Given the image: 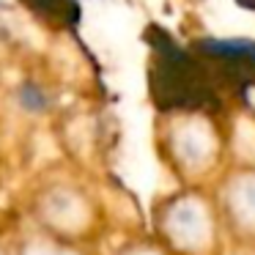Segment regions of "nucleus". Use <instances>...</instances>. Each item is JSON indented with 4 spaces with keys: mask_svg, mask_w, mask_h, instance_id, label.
Listing matches in <instances>:
<instances>
[{
    "mask_svg": "<svg viewBox=\"0 0 255 255\" xmlns=\"http://www.w3.org/2000/svg\"><path fill=\"white\" fill-rule=\"evenodd\" d=\"M145 41L154 47L151 63V96L156 107H214L217 105V80L214 69L203 55L181 50L165 30L151 25Z\"/></svg>",
    "mask_w": 255,
    "mask_h": 255,
    "instance_id": "1",
    "label": "nucleus"
},
{
    "mask_svg": "<svg viewBox=\"0 0 255 255\" xmlns=\"http://www.w3.org/2000/svg\"><path fill=\"white\" fill-rule=\"evenodd\" d=\"M25 6L41 19L61 28H74L80 22V6L77 0H22Z\"/></svg>",
    "mask_w": 255,
    "mask_h": 255,
    "instance_id": "3",
    "label": "nucleus"
},
{
    "mask_svg": "<svg viewBox=\"0 0 255 255\" xmlns=\"http://www.w3.org/2000/svg\"><path fill=\"white\" fill-rule=\"evenodd\" d=\"M192 50L211 63L220 80L231 91H244L255 85V41L247 39H203Z\"/></svg>",
    "mask_w": 255,
    "mask_h": 255,
    "instance_id": "2",
    "label": "nucleus"
},
{
    "mask_svg": "<svg viewBox=\"0 0 255 255\" xmlns=\"http://www.w3.org/2000/svg\"><path fill=\"white\" fill-rule=\"evenodd\" d=\"M19 99H22V105L28 107V110H44L47 107L44 94H41L39 88H33V85H25L22 94H19Z\"/></svg>",
    "mask_w": 255,
    "mask_h": 255,
    "instance_id": "4",
    "label": "nucleus"
},
{
    "mask_svg": "<svg viewBox=\"0 0 255 255\" xmlns=\"http://www.w3.org/2000/svg\"><path fill=\"white\" fill-rule=\"evenodd\" d=\"M236 3L242 8H253V11H255V0H236Z\"/></svg>",
    "mask_w": 255,
    "mask_h": 255,
    "instance_id": "5",
    "label": "nucleus"
}]
</instances>
